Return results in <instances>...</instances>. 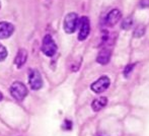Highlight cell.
<instances>
[{"label":"cell","instance_id":"obj_1","mask_svg":"<svg viewBox=\"0 0 149 136\" xmlns=\"http://www.w3.org/2000/svg\"><path fill=\"white\" fill-rule=\"evenodd\" d=\"M79 26V17L77 13L75 12H70L64 18L63 22V28L66 34H73L77 30Z\"/></svg>","mask_w":149,"mask_h":136},{"label":"cell","instance_id":"obj_2","mask_svg":"<svg viewBox=\"0 0 149 136\" xmlns=\"http://www.w3.org/2000/svg\"><path fill=\"white\" fill-rule=\"evenodd\" d=\"M9 91L11 96L16 101H22L28 96L29 91L26 89V84H24L20 81H14L9 87Z\"/></svg>","mask_w":149,"mask_h":136},{"label":"cell","instance_id":"obj_3","mask_svg":"<svg viewBox=\"0 0 149 136\" xmlns=\"http://www.w3.org/2000/svg\"><path fill=\"white\" fill-rule=\"evenodd\" d=\"M42 52L48 57H53L57 52V45L52 36L46 35L42 43Z\"/></svg>","mask_w":149,"mask_h":136},{"label":"cell","instance_id":"obj_4","mask_svg":"<svg viewBox=\"0 0 149 136\" xmlns=\"http://www.w3.org/2000/svg\"><path fill=\"white\" fill-rule=\"evenodd\" d=\"M111 84V79L108 76L104 75V76H100L98 79H96L93 83H91L90 85V89L93 93H100L106 91L109 89Z\"/></svg>","mask_w":149,"mask_h":136},{"label":"cell","instance_id":"obj_5","mask_svg":"<svg viewBox=\"0 0 149 136\" xmlns=\"http://www.w3.org/2000/svg\"><path fill=\"white\" fill-rule=\"evenodd\" d=\"M29 83L31 85V89L33 91H39L43 86V78L41 76V73L37 69H31L29 74Z\"/></svg>","mask_w":149,"mask_h":136},{"label":"cell","instance_id":"obj_6","mask_svg":"<svg viewBox=\"0 0 149 136\" xmlns=\"http://www.w3.org/2000/svg\"><path fill=\"white\" fill-rule=\"evenodd\" d=\"M90 33V22L87 16H82L79 18V33H78V40L79 41H84L88 37Z\"/></svg>","mask_w":149,"mask_h":136},{"label":"cell","instance_id":"obj_7","mask_svg":"<svg viewBox=\"0 0 149 136\" xmlns=\"http://www.w3.org/2000/svg\"><path fill=\"white\" fill-rule=\"evenodd\" d=\"M122 18V12L118 8H114L111 11L108 12V14L104 17V24L108 27H114L119 22V20Z\"/></svg>","mask_w":149,"mask_h":136},{"label":"cell","instance_id":"obj_8","mask_svg":"<svg viewBox=\"0 0 149 136\" xmlns=\"http://www.w3.org/2000/svg\"><path fill=\"white\" fill-rule=\"evenodd\" d=\"M112 48L109 47H102L100 50L97 54V57H96V62L102 65H106L110 62L111 60V56H112Z\"/></svg>","mask_w":149,"mask_h":136},{"label":"cell","instance_id":"obj_9","mask_svg":"<svg viewBox=\"0 0 149 136\" xmlns=\"http://www.w3.org/2000/svg\"><path fill=\"white\" fill-rule=\"evenodd\" d=\"M14 32V27L12 24L7 22H0V39H7L11 37V35Z\"/></svg>","mask_w":149,"mask_h":136},{"label":"cell","instance_id":"obj_10","mask_svg":"<svg viewBox=\"0 0 149 136\" xmlns=\"http://www.w3.org/2000/svg\"><path fill=\"white\" fill-rule=\"evenodd\" d=\"M26 60H28V51L26 49H24V48H22L16 53L15 58H14V63H15L16 67L20 68L26 64Z\"/></svg>","mask_w":149,"mask_h":136},{"label":"cell","instance_id":"obj_11","mask_svg":"<svg viewBox=\"0 0 149 136\" xmlns=\"http://www.w3.org/2000/svg\"><path fill=\"white\" fill-rule=\"evenodd\" d=\"M108 104V99L106 97H102V98H97V99L93 100L91 103V108L94 112H98L100 111L102 108L107 106Z\"/></svg>","mask_w":149,"mask_h":136},{"label":"cell","instance_id":"obj_12","mask_svg":"<svg viewBox=\"0 0 149 136\" xmlns=\"http://www.w3.org/2000/svg\"><path fill=\"white\" fill-rule=\"evenodd\" d=\"M144 34H145V27L142 26V24H138L135 28V30H134L133 36L135 38H140L142 36H144Z\"/></svg>","mask_w":149,"mask_h":136},{"label":"cell","instance_id":"obj_13","mask_svg":"<svg viewBox=\"0 0 149 136\" xmlns=\"http://www.w3.org/2000/svg\"><path fill=\"white\" fill-rule=\"evenodd\" d=\"M132 26H133V20H132L131 17L125 18V20H124L123 22H122V24H121V28L123 29V30H125V31L130 30V29L132 28Z\"/></svg>","mask_w":149,"mask_h":136},{"label":"cell","instance_id":"obj_14","mask_svg":"<svg viewBox=\"0 0 149 136\" xmlns=\"http://www.w3.org/2000/svg\"><path fill=\"white\" fill-rule=\"evenodd\" d=\"M6 57H7V50L0 43V61H4Z\"/></svg>","mask_w":149,"mask_h":136},{"label":"cell","instance_id":"obj_15","mask_svg":"<svg viewBox=\"0 0 149 136\" xmlns=\"http://www.w3.org/2000/svg\"><path fill=\"white\" fill-rule=\"evenodd\" d=\"M134 67H135V64H130V65H127L124 69V75H125V77L129 76V74L131 73V71L133 70Z\"/></svg>","mask_w":149,"mask_h":136},{"label":"cell","instance_id":"obj_16","mask_svg":"<svg viewBox=\"0 0 149 136\" xmlns=\"http://www.w3.org/2000/svg\"><path fill=\"white\" fill-rule=\"evenodd\" d=\"M139 5L141 8H148L149 7V0H140Z\"/></svg>","mask_w":149,"mask_h":136},{"label":"cell","instance_id":"obj_17","mask_svg":"<svg viewBox=\"0 0 149 136\" xmlns=\"http://www.w3.org/2000/svg\"><path fill=\"white\" fill-rule=\"evenodd\" d=\"M2 98H3V96H2V93H0V101H1V100H2Z\"/></svg>","mask_w":149,"mask_h":136},{"label":"cell","instance_id":"obj_18","mask_svg":"<svg viewBox=\"0 0 149 136\" xmlns=\"http://www.w3.org/2000/svg\"><path fill=\"white\" fill-rule=\"evenodd\" d=\"M0 8H1V2H0Z\"/></svg>","mask_w":149,"mask_h":136}]
</instances>
